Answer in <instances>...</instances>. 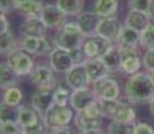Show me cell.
Masks as SVG:
<instances>
[{"mask_svg": "<svg viewBox=\"0 0 154 134\" xmlns=\"http://www.w3.org/2000/svg\"><path fill=\"white\" fill-rule=\"evenodd\" d=\"M124 93L133 105L148 104L154 96V84L149 78V73L137 72L130 75L124 87Z\"/></svg>", "mask_w": 154, "mask_h": 134, "instance_id": "6da1fadb", "label": "cell"}, {"mask_svg": "<svg viewBox=\"0 0 154 134\" xmlns=\"http://www.w3.org/2000/svg\"><path fill=\"white\" fill-rule=\"evenodd\" d=\"M6 62L11 65V69L20 76V78H26L31 76L35 62H34V55L23 50L21 47L14 49L9 55H6Z\"/></svg>", "mask_w": 154, "mask_h": 134, "instance_id": "7a4b0ae2", "label": "cell"}, {"mask_svg": "<svg viewBox=\"0 0 154 134\" xmlns=\"http://www.w3.org/2000/svg\"><path fill=\"white\" fill-rule=\"evenodd\" d=\"M76 111L67 105V107H60V105H54L48 113L43 116V120L46 122V125L51 128H57V126H69L70 122H73Z\"/></svg>", "mask_w": 154, "mask_h": 134, "instance_id": "3957f363", "label": "cell"}, {"mask_svg": "<svg viewBox=\"0 0 154 134\" xmlns=\"http://www.w3.org/2000/svg\"><path fill=\"white\" fill-rule=\"evenodd\" d=\"M143 67L139 47H121V73L134 75Z\"/></svg>", "mask_w": 154, "mask_h": 134, "instance_id": "277c9868", "label": "cell"}, {"mask_svg": "<svg viewBox=\"0 0 154 134\" xmlns=\"http://www.w3.org/2000/svg\"><path fill=\"white\" fill-rule=\"evenodd\" d=\"M92 88L96 98L102 101H116L121 98V87L115 78L105 76L99 81H95L92 84Z\"/></svg>", "mask_w": 154, "mask_h": 134, "instance_id": "5b68a950", "label": "cell"}, {"mask_svg": "<svg viewBox=\"0 0 154 134\" xmlns=\"http://www.w3.org/2000/svg\"><path fill=\"white\" fill-rule=\"evenodd\" d=\"M40 17L46 23V26L49 29H54V31H60L66 25V21L69 20L66 12H63L57 3H46L41 9Z\"/></svg>", "mask_w": 154, "mask_h": 134, "instance_id": "8992f818", "label": "cell"}, {"mask_svg": "<svg viewBox=\"0 0 154 134\" xmlns=\"http://www.w3.org/2000/svg\"><path fill=\"white\" fill-rule=\"evenodd\" d=\"M57 72L51 67V64H38L34 67L31 73V81L35 87H46V88H55L58 84L57 81Z\"/></svg>", "mask_w": 154, "mask_h": 134, "instance_id": "52a82bcc", "label": "cell"}, {"mask_svg": "<svg viewBox=\"0 0 154 134\" xmlns=\"http://www.w3.org/2000/svg\"><path fill=\"white\" fill-rule=\"evenodd\" d=\"M112 44H113L112 41H108L107 38L95 34V35H90V37H85L81 47H82L85 58H101L108 50V47L112 46Z\"/></svg>", "mask_w": 154, "mask_h": 134, "instance_id": "ba28073f", "label": "cell"}, {"mask_svg": "<svg viewBox=\"0 0 154 134\" xmlns=\"http://www.w3.org/2000/svg\"><path fill=\"white\" fill-rule=\"evenodd\" d=\"M31 105L38 111L40 116L43 117L55 105V101H54V88L37 87L35 92L31 96Z\"/></svg>", "mask_w": 154, "mask_h": 134, "instance_id": "9c48e42d", "label": "cell"}, {"mask_svg": "<svg viewBox=\"0 0 154 134\" xmlns=\"http://www.w3.org/2000/svg\"><path fill=\"white\" fill-rule=\"evenodd\" d=\"M64 82L67 84L72 90L92 85L89 73H87V69H85V64L84 62L75 64L69 72H66L64 73Z\"/></svg>", "mask_w": 154, "mask_h": 134, "instance_id": "30bf717a", "label": "cell"}, {"mask_svg": "<svg viewBox=\"0 0 154 134\" xmlns=\"http://www.w3.org/2000/svg\"><path fill=\"white\" fill-rule=\"evenodd\" d=\"M122 26H124V21H121L116 15L99 18V23H98V28H96V35L104 37L112 43H116Z\"/></svg>", "mask_w": 154, "mask_h": 134, "instance_id": "8fae6325", "label": "cell"}, {"mask_svg": "<svg viewBox=\"0 0 154 134\" xmlns=\"http://www.w3.org/2000/svg\"><path fill=\"white\" fill-rule=\"evenodd\" d=\"M49 64L57 73H66L75 65L70 50H66L63 47H55L54 52L49 55Z\"/></svg>", "mask_w": 154, "mask_h": 134, "instance_id": "7c38bea8", "label": "cell"}, {"mask_svg": "<svg viewBox=\"0 0 154 134\" xmlns=\"http://www.w3.org/2000/svg\"><path fill=\"white\" fill-rule=\"evenodd\" d=\"M98 98L93 92L92 85L82 87V88H75L70 95V107L75 111H82L85 107H89L92 102H95Z\"/></svg>", "mask_w": 154, "mask_h": 134, "instance_id": "4fadbf2b", "label": "cell"}, {"mask_svg": "<svg viewBox=\"0 0 154 134\" xmlns=\"http://www.w3.org/2000/svg\"><path fill=\"white\" fill-rule=\"evenodd\" d=\"M84 38L85 37L82 32H70V31H64V29H60L55 34L57 46L63 47L66 50H73V49L81 47Z\"/></svg>", "mask_w": 154, "mask_h": 134, "instance_id": "5bb4252c", "label": "cell"}, {"mask_svg": "<svg viewBox=\"0 0 154 134\" xmlns=\"http://www.w3.org/2000/svg\"><path fill=\"white\" fill-rule=\"evenodd\" d=\"M48 26L41 20L40 15L37 17H25V21L20 26L21 35H29V37H45L48 34Z\"/></svg>", "mask_w": 154, "mask_h": 134, "instance_id": "9a60e30c", "label": "cell"}, {"mask_svg": "<svg viewBox=\"0 0 154 134\" xmlns=\"http://www.w3.org/2000/svg\"><path fill=\"white\" fill-rule=\"evenodd\" d=\"M84 64H85V69H87V73H89L92 84L105 76H110V73H112L107 69V65L102 62L101 58H85Z\"/></svg>", "mask_w": 154, "mask_h": 134, "instance_id": "2e32d148", "label": "cell"}, {"mask_svg": "<svg viewBox=\"0 0 154 134\" xmlns=\"http://www.w3.org/2000/svg\"><path fill=\"white\" fill-rule=\"evenodd\" d=\"M76 21L84 34V37H90L96 34V28L99 23V17L93 11H82L76 15Z\"/></svg>", "mask_w": 154, "mask_h": 134, "instance_id": "e0dca14e", "label": "cell"}, {"mask_svg": "<svg viewBox=\"0 0 154 134\" xmlns=\"http://www.w3.org/2000/svg\"><path fill=\"white\" fill-rule=\"evenodd\" d=\"M116 44L121 47H140V31L124 25L116 40Z\"/></svg>", "mask_w": 154, "mask_h": 134, "instance_id": "ac0fdd59", "label": "cell"}, {"mask_svg": "<svg viewBox=\"0 0 154 134\" xmlns=\"http://www.w3.org/2000/svg\"><path fill=\"white\" fill-rule=\"evenodd\" d=\"M151 23V18L148 15V12H142V11H136V9H128L125 18H124V25L137 29V31H143L148 25Z\"/></svg>", "mask_w": 154, "mask_h": 134, "instance_id": "d6986e66", "label": "cell"}, {"mask_svg": "<svg viewBox=\"0 0 154 134\" xmlns=\"http://www.w3.org/2000/svg\"><path fill=\"white\" fill-rule=\"evenodd\" d=\"M102 119L104 117H90L84 114L82 111H76L73 117V125L78 131H87V129H99L102 128Z\"/></svg>", "mask_w": 154, "mask_h": 134, "instance_id": "ffe728a7", "label": "cell"}, {"mask_svg": "<svg viewBox=\"0 0 154 134\" xmlns=\"http://www.w3.org/2000/svg\"><path fill=\"white\" fill-rule=\"evenodd\" d=\"M92 11L99 18L115 17L119 11V0H95Z\"/></svg>", "mask_w": 154, "mask_h": 134, "instance_id": "44dd1931", "label": "cell"}, {"mask_svg": "<svg viewBox=\"0 0 154 134\" xmlns=\"http://www.w3.org/2000/svg\"><path fill=\"white\" fill-rule=\"evenodd\" d=\"M101 59L112 73L121 72V46L113 43L112 46L108 47V50L101 56Z\"/></svg>", "mask_w": 154, "mask_h": 134, "instance_id": "7402d4cb", "label": "cell"}, {"mask_svg": "<svg viewBox=\"0 0 154 134\" xmlns=\"http://www.w3.org/2000/svg\"><path fill=\"white\" fill-rule=\"evenodd\" d=\"M45 6L43 0H15V11L25 17H37Z\"/></svg>", "mask_w": 154, "mask_h": 134, "instance_id": "603a6c76", "label": "cell"}, {"mask_svg": "<svg viewBox=\"0 0 154 134\" xmlns=\"http://www.w3.org/2000/svg\"><path fill=\"white\" fill-rule=\"evenodd\" d=\"M20 76L11 69L8 62H0V88L6 90V88L17 85Z\"/></svg>", "mask_w": 154, "mask_h": 134, "instance_id": "cb8c5ba5", "label": "cell"}, {"mask_svg": "<svg viewBox=\"0 0 154 134\" xmlns=\"http://www.w3.org/2000/svg\"><path fill=\"white\" fill-rule=\"evenodd\" d=\"M112 120H118V122H134L136 120V110L133 107L127 96H124L122 105L119 107V110L116 111V114L113 116Z\"/></svg>", "mask_w": 154, "mask_h": 134, "instance_id": "d4e9b609", "label": "cell"}, {"mask_svg": "<svg viewBox=\"0 0 154 134\" xmlns=\"http://www.w3.org/2000/svg\"><path fill=\"white\" fill-rule=\"evenodd\" d=\"M38 119H41L40 113L31 105H18V119H17V123L20 126H26V125H31L34 122H37Z\"/></svg>", "mask_w": 154, "mask_h": 134, "instance_id": "484cf974", "label": "cell"}, {"mask_svg": "<svg viewBox=\"0 0 154 134\" xmlns=\"http://www.w3.org/2000/svg\"><path fill=\"white\" fill-rule=\"evenodd\" d=\"M85 0H57L58 8L66 12L67 17H76L78 14L82 12Z\"/></svg>", "mask_w": 154, "mask_h": 134, "instance_id": "4316f807", "label": "cell"}, {"mask_svg": "<svg viewBox=\"0 0 154 134\" xmlns=\"http://www.w3.org/2000/svg\"><path fill=\"white\" fill-rule=\"evenodd\" d=\"M70 95H72V88L67 85V84H57L55 88H54V101H55V105H60V107H67L70 105Z\"/></svg>", "mask_w": 154, "mask_h": 134, "instance_id": "83f0119b", "label": "cell"}, {"mask_svg": "<svg viewBox=\"0 0 154 134\" xmlns=\"http://www.w3.org/2000/svg\"><path fill=\"white\" fill-rule=\"evenodd\" d=\"M136 122H118L112 120L107 126V134H134Z\"/></svg>", "mask_w": 154, "mask_h": 134, "instance_id": "f1b7e54d", "label": "cell"}, {"mask_svg": "<svg viewBox=\"0 0 154 134\" xmlns=\"http://www.w3.org/2000/svg\"><path fill=\"white\" fill-rule=\"evenodd\" d=\"M122 101H124V96H121L116 101H102V99H98L101 111H102V116L112 120L113 116L116 114V111L119 110V107L122 105Z\"/></svg>", "mask_w": 154, "mask_h": 134, "instance_id": "f546056e", "label": "cell"}, {"mask_svg": "<svg viewBox=\"0 0 154 134\" xmlns=\"http://www.w3.org/2000/svg\"><path fill=\"white\" fill-rule=\"evenodd\" d=\"M2 101H5L9 105L18 107V105H21V102H23V92H21V88H18L17 85H12V87L6 88V90H3Z\"/></svg>", "mask_w": 154, "mask_h": 134, "instance_id": "4dcf8cb0", "label": "cell"}, {"mask_svg": "<svg viewBox=\"0 0 154 134\" xmlns=\"http://www.w3.org/2000/svg\"><path fill=\"white\" fill-rule=\"evenodd\" d=\"M40 40L41 37H29V35H21L18 40V47H21L23 50L32 53L37 56L38 49H40Z\"/></svg>", "mask_w": 154, "mask_h": 134, "instance_id": "1f68e13d", "label": "cell"}, {"mask_svg": "<svg viewBox=\"0 0 154 134\" xmlns=\"http://www.w3.org/2000/svg\"><path fill=\"white\" fill-rule=\"evenodd\" d=\"M17 47H18V41H15L11 31L0 34V55H9Z\"/></svg>", "mask_w": 154, "mask_h": 134, "instance_id": "d6a6232c", "label": "cell"}, {"mask_svg": "<svg viewBox=\"0 0 154 134\" xmlns=\"http://www.w3.org/2000/svg\"><path fill=\"white\" fill-rule=\"evenodd\" d=\"M18 107L9 105L5 101L0 102V122H17Z\"/></svg>", "mask_w": 154, "mask_h": 134, "instance_id": "836d02e7", "label": "cell"}, {"mask_svg": "<svg viewBox=\"0 0 154 134\" xmlns=\"http://www.w3.org/2000/svg\"><path fill=\"white\" fill-rule=\"evenodd\" d=\"M21 132L23 134H49V126L46 125V122L41 117L31 125L21 126Z\"/></svg>", "mask_w": 154, "mask_h": 134, "instance_id": "e575fe53", "label": "cell"}, {"mask_svg": "<svg viewBox=\"0 0 154 134\" xmlns=\"http://www.w3.org/2000/svg\"><path fill=\"white\" fill-rule=\"evenodd\" d=\"M140 47L154 49V23H149L140 32Z\"/></svg>", "mask_w": 154, "mask_h": 134, "instance_id": "d590c367", "label": "cell"}, {"mask_svg": "<svg viewBox=\"0 0 154 134\" xmlns=\"http://www.w3.org/2000/svg\"><path fill=\"white\" fill-rule=\"evenodd\" d=\"M142 64L146 72L154 70V49H146L145 53L142 55Z\"/></svg>", "mask_w": 154, "mask_h": 134, "instance_id": "8d00e7d4", "label": "cell"}, {"mask_svg": "<svg viewBox=\"0 0 154 134\" xmlns=\"http://www.w3.org/2000/svg\"><path fill=\"white\" fill-rule=\"evenodd\" d=\"M21 131V126L17 122H0V134H17Z\"/></svg>", "mask_w": 154, "mask_h": 134, "instance_id": "74e56055", "label": "cell"}, {"mask_svg": "<svg viewBox=\"0 0 154 134\" xmlns=\"http://www.w3.org/2000/svg\"><path fill=\"white\" fill-rule=\"evenodd\" d=\"M151 5V0H128V8L130 9H136L142 12H148Z\"/></svg>", "mask_w": 154, "mask_h": 134, "instance_id": "f35d334b", "label": "cell"}, {"mask_svg": "<svg viewBox=\"0 0 154 134\" xmlns=\"http://www.w3.org/2000/svg\"><path fill=\"white\" fill-rule=\"evenodd\" d=\"M82 113L87 114V116H90V117H104L102 116V111H101V107H99V102L98 99L95 102H92L89 107H85L82 110Z\"/></svg>", "mask_w": 154, "mask_h": 134, "instance_id": "ab89813d", "label": "cell"}, {"mask_svg": "<svg viewBox=\"0 0 154 134\" xmlns=\"http://www.w3.org/2000/svg\"><path fill=\"white\" fill-rule=\"evenodd\" d=\"M134 134H154V126L146 122H137L134 128Z\"/></svg>", "mask_w": 154, "mask_h": 134, "instance_id": "60d3db41", "label": "cell"}, {"mask_svg": "<svg viewBox=\"0 0 154 134\" xmlns=\"http://www.w3.org/2000/svg\"><path fill=\"white\" fill-rule=\"evenodd\" d=\"M15 11V0H0V12L8 14Z\"/></svg>", "mask_w": 154, "mask_h": 134, "instance_id": "b9f144b4", "label": "cell"}, {"mask_svg": "<svg viewBox=\"0 0 154 134\" xmlns=\"http://www.w3.org/2000/svg\"><path fill=\"white\" fill-rule=\"evenodd\" d=\"M9 31V20L6 17V14L0 12V34H5Z\"/></svg>", "mask_w": 154, "mask_h": 134, "instance_id": "7bdbcfd3", "label": "cell"}, {"mask_svg": "<svg viewBox=\"0 0 154 134\" xmlns=\"http://www.w3.org/2000/svg\"><path fill=\"white\" fill-rule=\"evenodd\" d=\"M49 134H72V129L69 126H57V128H51Z\"/></svg>", "mask_w": 154, "mask_h": 134, "instance_id": "ee69618b", "label": "cell"}, {"mask_svg": "<svg viewBox=\"0 0 154 134\" xmlns=\"http://www.w3.org/2000/svg\"><path fill=\"white\" fill-rule=\"evenodd\" d=\"M79 134H104V132H102V128H99V129H87V131H79Z\"/></svg>", "mask_w": 154, "mask_h": 134, "instance_id": "f6af8a7d", "label": "cell"}, {"mask_svg": "<svg viewBox=\"0 0 154 134\" xmlns=\"http://www.w3.org/2000/svg\"><path fill=\"white\" fill-rule=\"evenodd\" d=\"M148 15H149L151 21H154V0H151V5H149V9H148Z\"/></svg>", "mask_w": 154, "mask_h": 134, "instance_id": "bcb514c9", "label": "cell"}, {"mask_svg": "<svg viewBox=\"0 0 154 134\" xmlns=\"http://www.w3.org/2000/svg\"><path fill=\"white\" fill-rule=\"evenodd\" d=\"M148 108H149V113H151V116L154 117V96H152V99L148 102Z\"/></svg>", "mask_w": 154, "mask_h": 134, "instance_id": "7dc6e473", "label": "cell"}, {"mask_svg": "<svg viewBox=\"0 0 154 134\" xmlns=\"http://www.w3.org/2000/svg\"><path fill=\"white\" fill-rule=\"evenodd\" d=\"M149 73V78H151V81H152V84H154V70L152 72H148Z\"/></svg>", "mask_w": 154, "mask_h": 134, "instance_id": "c3c4849f", "label": "cell"}]
</instances>
